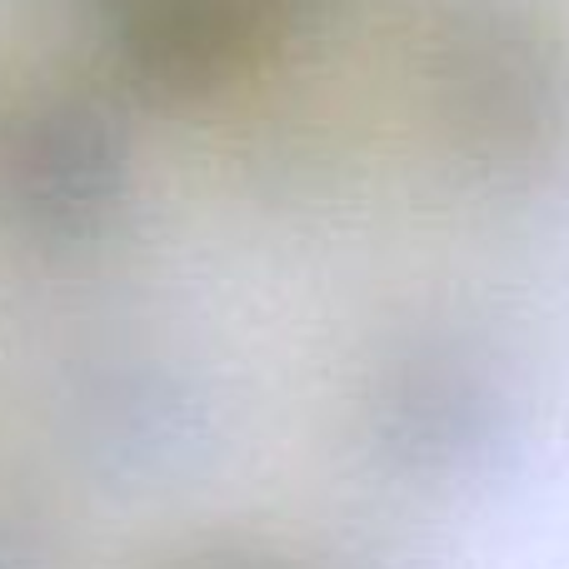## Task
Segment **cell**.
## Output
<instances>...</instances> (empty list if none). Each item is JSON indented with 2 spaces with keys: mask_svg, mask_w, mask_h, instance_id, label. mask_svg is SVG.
Here are the masks:
<instances>
[{
  "mask_svg": "<svg viewBox=\"0 0 569 569\" xmlns=\"http://www.w3.org/2000/svg\"><path fill=\"white\" fill-rule=\"evenodd\" d=\"M116 186V146L96 110L56 106L10 146V190L40 226H80Z\"/></svg>",
  "mask_w": 569,
  "mask_h": 569,
  "instance_id": "6da1fadb",
  "label": "cell"
},
{
  "mask_svg": "<svg viewBox=\"0 0 569 569\" xmlns=\"http://www.w3.org/2000/svg\"><path fill=\"white\" fill-rule=\"evenodd\" d=\"M250 16L240 0H110V40L146 86L196 90L230 66Z\"/></svg>",
  "mask_w": 569,
  "mask_h": 569,
  "instance_id": "7a4b0ae2",
  "label": "cell"
}]
</instances>
